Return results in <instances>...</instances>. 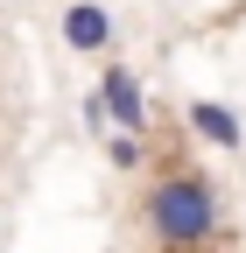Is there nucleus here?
<instances>
[{"mask_svg": "<svg viewBox=\"0 0 246 253\" xmlns=\"http://www.w3.org/2000/svg\"><path fill=\"white\" fill-rule=\"evenodd\" d=\"M190 134L211 141V148H239V141H246V134H239V113H232V106H211V99L190 106Z\"/></svg>", "mask_w": 246, "mask_h": 253, "instance_id": "4", "label": "nucleus"}, {"mask_svg": "<svg viewBox=\"0 0 246 253\" xmlns=\"http://www.w3.org/2000/svg\"><path fill=\"white\" fill-rule=\"evenodd\" d=\"M64 42H71L78 56H99V49L113 42V14L99 7V0H78V7H64Z\"/></svg>", "mask_w": 246, "mask_h": 253, "instance_id": "3", "label": "nucleus"}, {"mask_svg": "<svg viewBox=\"0 0 246 253\" xmlns=\"http://www.w3.org/2000/svg\"><path fill=\"white\" fill-rule=\"evenodd\" d=\"M106 155H113V169H141V155H148V148H141L134 134H113V141H106Z\"/></svg>", "mask_w": 246, "mask_h": 253, "instance_id": "5", "label": "nucleus"}, {"mask_svg": "<svg viewBox=\"0 0 246 253\" xmlns=\"http://www.w3.org/2000/svg\"><path fill=\"white\" fill-rule=\"evenodd\" d=\"M99 91H106V106H113V126H127V134H141V126H148V99H141V78L127 71V63H106Z\"/></svg>", "mask_w": 246, "mask_h": 253, "instance_id": "2", "label": "nucleus"}, {"mask_svg": "<svg viewBox=\"0 0 246 253\" xmlns=\"http://www.w3.org/2000/svg\"><path fill=\"white\" fill-rule=\"evenodd\" d=\"M84 126H91V134H106V126H113V106H106V91H84Z\"/></svg>", "mask_w": 246, "mask_h": 253, "instance_id": "6", "label": "nucleus"}, {"mask_svg": "<svg viewBox=\"0 0 246 253\" xmlns=\"http://www.w3.org/2000/svg\"><path fill=\"white\" fill-rule=\"evenodd\" d=\"M141 218H148V232H155V246H169V253H204L211 232L225 225V204H218V183H211V176L169 169V176H155Z\"/></svg>", "mask_w": 246, "mask_h": 253, "instance_id": "1", "label": "nucleus"}]
</instances>
